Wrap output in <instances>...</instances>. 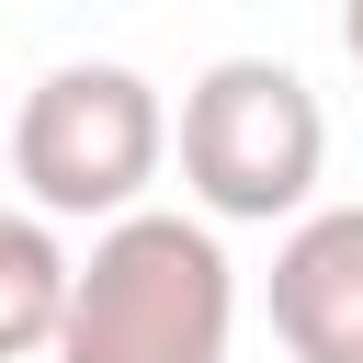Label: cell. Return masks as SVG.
I'll return each mask as SVG.
<instances>
[{
	"mask_svg": "<svg viewBox=\"0 0 363 363\" xmlns=\"http://www.w3.org/2000/svg\"><path fill=\"white\" fill-rule=\"evenodd\" d=\"M227 329H238V272L216 250V216L125 204L102 216L91 261H68L57 363H227Z\"/></svg>",
	"mask_w": 363,
	"mask_h": 363,
	"instance_id": "obj_1",
	"label": "cell"
},
{
	"mask_svg": "<svg viewBox=\"0 0 363 363\" xmlns=\"http://www.w3.org/2000/svg\"><path fill=\"white\" fill-rule=\"evenodd\" d=\"M318 159H329V113L284 57H216L182 91V182L216 227L306 216Z\"/></svg>",
	"mask_w": 363,
	"mask_h": 363,
	"instance_id": "obj_2",
	"label": "cell"
},
{
	"mask_svg": "<svg viewBox=\"0 0 363 363\" xmlns=\"http://www.w3.org/2000/svg\"><path fill=\"white\" fill-rule=\"evenodd\" d=\"M170 159V113L136 68L113 57H68L23 91L11 113V182L34 193V216H125Z\"/></svg>",
	"mask_w": 363,
	"mask_h": 363,
	"instance_id": "obj_3",
	"label": "cell"
},
{
	"mask_svg": "<svg viewBox=\"0 0 363 363\" xmlns=\"http://www.w3.org/2000/svg\"><path fill=\"white\" fill-rule=\"evenodd\" d=\"M272 340H284V363H363V204H318L284 227Z\"/></svg>",
	"mask_w": 363,
	"mask_h": 363,
	"instance_id": "obj_4",
	"label": "cell"
},
{
	"mask_svg": "<svg viewBox=\"0 0 363 363\" xmlns=\"http://www.w3.org/2000/svg\"><path fill=\"white\" fill-rule=\"evenodd\" d=\"M57 318H68V250L45 216H0V363L23 352H57Z\"/></svg>",
	"mask_w": 363,
	"mask_h": 363,
	"instance_id": "obj_5",
	"label": "cell"
},
{
	"mask_svg": "<svg viewBox=\"0 0 363 363\" xmlns=\"http://www.w3.org/2000/svg\"><path fill=\"white\" fill-rule=\"evenodd\" d=\"M340 45H352V57H363V0H340Z\"/></svg>",
	"mask_w": 363,
	"mask_h": 363,
	"instance_id": "obj_6",
	"label": "cell"
},
{
	"mask_svg": "<svg viewBox=\"0 0 363 363\" xmlns=\"http://www.w3.org/2000/svg\"><path fill=\"white\" fill-rule=\"evenodd\" d=\"M0 170H11V147H0Z\"/></svg>",
	"mask_w": 363,
	"mask_h": 363,
	"instance_id": "obj_7",
	"label": "cell"
}]
</instances>
